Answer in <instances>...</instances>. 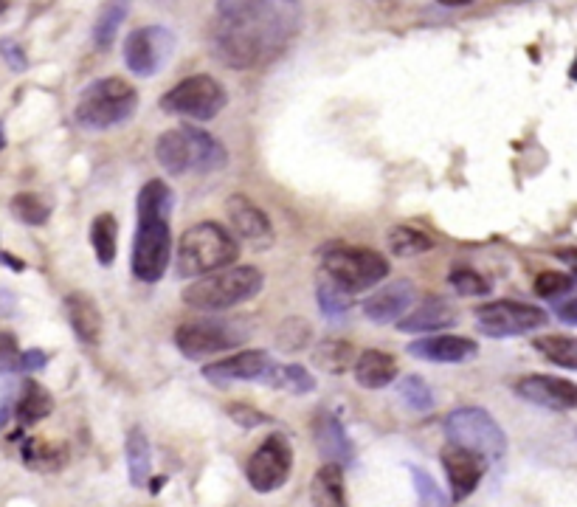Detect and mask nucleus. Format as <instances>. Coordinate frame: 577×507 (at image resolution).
I'll use <instances>...</instances> for the list:
<instances>
[{"mask_svg": "<svg viewBox=\"0 0 577 507\" xmlns=\"http://www.w3.org/2000/svg\"><path fill=\"white\" fill-rule=\"evenodd\" d=\"M397 395H400V400L409 406L411 412L426 415V412L434 409V395H431V389H428V384L420 375H406V378L397 384Z\"/></svg>", "mask_w": 577, "mask_h": 507, "instance_id": "nucleus-37", "label": "nucleus"}, {"mask_svg": "<svg viewBox=\"0 0 577 507\" xmlns=\"http://www.w3.org/2000/svg\"><path fill=\"white\" fill-rule=\"evenodd\" d=\"M175 54V34L167 26H141L124 40V65L136 77H155Z\"/></svg>", "mask_w": 577, "mask_h": 507, "instance_id": "nucleus-12", "label": "nucleus"}, {"mask_svg": "<svg viewBox=\"0 0 577 507\" xmlns=\"http://www.w3.org/2000/svg\"><path fill=\"white\" fill-rule=\"evenodd\" d=\"M12 415H15V403L9 398L0 400V431L6 429V423L12 420Z\"/></svg>", "mask_w": 577, "mask_h": 507, "instance_id": "nucleus-46", "label": "nucleus"}, {"mask_svg": "<svg viewBox=\"0 0 577 507\" xmlns=\"http://www.w3.org/2000/svg\"><path fill=\"white\" fill-rule=\"evenodd\" d=\"M409 355L431 364H465L479 355V344L465 336H428L411 341Z\"/></svg>", "mask_w": 577, "mask_h": 507, "instance_id": "nucleus-19", "label": "nucleus"}, {"mask_svg": "<svg viewBox=\"0 0 577 507\" xmlns=\"http://www.w3.org/2000/svg\"><path fill=\"white\" fill-rule=\"evenodd\" d=\"M313 338V327L304 322V319H285L282 327L276 330V344L288 353L304 350V344Z\"/></svg>", "mask_w": 577, "mask_h": 507, "instance_id": "nucleus-40", "label": "nucleus"}, {"mask_svg": "<svg viewBox=\"0 0 577 507\" xmlns=\"http://www.w3.org/2000/svg\"><path fill=\"white\" fill-rule=\"evenodd\" d=\"M138 110V91L122 77H105L91 82L79 93L74 119L85 130H110L130 122Z\"/></svg>", "mask_w": 577, "mask_h": 507, "instance_id": "nucleus-6", "label": "nucleus"}, {"mask_svg": "<svg viewBox=\"0 0 577 507\" xmlns=\"http://www.w3.org/2000/svg\"><path fill=\"white\" fill-rule=\"evenodd\" d=\"M3 147H6V130H3V122H0V153H3Z\"/></svg>", "mask_w": 577, "mask_h": 507, "instance_id": "nucleus-51", "label": "nucleus"}, {"mask_svg": "<svg viewBox=\"0 0 577 507\" xmlns=\"http://www.w3.org/2000/svg\"><path fill=\"white\" fill-rule=\"evenodd\" d=\"M532 288H535V293L541 299L555 302V299H563V296H569V293L575 291V279L569 277V274H558V271H544V274L535 277Z\"/></svg>", "mask_w": 577, "mask_h": 507, "instance_id": "nucleus-39", "label": "nucleus"}, {"mask_svg": "<svg viewBox=\"0 0 577 507\" xmlns=\"http://www.w3.org/2000/svg\"><path fill=\"white\" fill-rule=\"evenodd\" d=\"M228 105V93L220 79L209 74H195V77L181 79L175 88H169L161 96V110L172 116H183L192 122H212L217 113H223Z\"/></svg>", "mask_w": 577, "mask_h": 507, "instance_id": "nucleus-9", "label": "nucleus"}, {"mask_svg": "<svg viewBox=\"0 0 577 507\" xmlns=\"http://www.w3.org/2000/svg\"><path fill=\"white\" fill-rule=\"evenodd\" d=\"M271 367H274V358L265 350H240L223 361L203 367V378L217 386L237 384V381H262Z\"/></svg>", "mask_w": 577, "mask_h": 507, "instance_id": "nucleus-17", "label": "nucleus"}, {"mask_svg": "<svg viewBox=\"0 0 577 507\" xmlns=\"http://www.w3.org/2000/svg\"><path fill=\"white\" fill-rule=\"evenodd\" d=\"M532 347L552 361L555 367L577 369V341L572 336H541L532 341Z\"/></svg>", "mask_w": 577, "mask_h": 507, "instance_id": "nucleus-33", "label": "nucleus"}, {"mask_svg": "<svg viewBox=\"0 0 577 507\" xmlns=\"http://www.w3.org/2000/svg\"><path fill=\"white\" fill-rule=\"evenodd\" d=\"M352 375L364 389H386L395 384L397 358L383 350H364L352 361Z\"/></svg>", "mask_w": 577, "mask_h": 507, "instance_id": "nucleus-23", "label": "nucleus"}, {"mask_svg": "<svg viewBox=\"0 0 577 507\" xmlns=\"http://www.w3.org/2000/svg\"><path fill=\"white\" fill-rule=\"evenodd\" d=\"M417 302V288L409 279H397L389 282L378 291L372 293L364 302V316L375 324H392L397 319H403Z\"/></svg>", "mask_w": 577, "mask_h": 507, "instance_id": "nucleus-18", "label": "nucleus"}, {"mask_svg": "<svg viewBox=\"0 0 577 507\" xmlns=\"http://www.w3.org/2000/svg\"><path fill=\"white\" fill-rule=\"evenodd\" d=\"M3 9H6V0H0V12H3Z\"/></svg>", "mask_w": 577, "mask_h": 507, "instance_id": "nucleus-52", "label": "nucleus"}, {"mask_svg": "<svg viewBox=\"0 0 577 507\" xmlns=\"http://www.w3.org/2000/svg\"><path fill=\"white\" fill-rule=\"evenodd\" d=\"M48 353L43 350H26V353L15 355V364H12V372H40L46 369Z\"/></svg>", "mask_w": 577, "mask_h": 507, "instance_id": "nucleus-42", "label": "nucleus"}, {"mask_svg": "<svg viewBox=\"0 0 577 507\" xmlns=\"http://www.w3.org/2000/svg\"><path fill=\"white\" fill-rule=\"evenodd\" d=\"M248 327L234 319H195L183 322L175 330V347L181 350L183 358L200 361L209 355L226 353L248 341Z\"/></svg>", "mask_w": 577, "mask_h": 507, "instance_id": "nucleus-10", "label": "nucleus"}, {"mask_svg": "<svg viewBox=\"0 0 577 507\" xmlns=\"http://www.w3.org/2000/svg\"><path fill=\"white\" fill-rule=\"evenodd\" d=\"M0 54H3V60L9 62L12 71H23L26 68V57H23V51L15 43H0Z\"/></svg>", "mask_w": 577, "mask_h": 507, "instance_id": "nucleus-45", "label": "nucleus"}, {"mask_svg": "<svg viewBox=\"0 0 577 507\" xmlns=\"http://www.w3.org/2000/svg\"><path fill=\"white\" fill-rule=\"evenodd\" d=\"M451 288H454L459 296H487V293L493 291V282L485 277V274H479V271H473L468 265H456L454 271H451Z\"/></svg>", "mask_w": 577, "mask_h": 507, "instance_id": "nucleus-38", "label": "nucleus"}, {"mask_svg": "<svg viewBox=\"0 0 577 507\" xmlns=\"http://www.w3.org/2000/svg\"><path fill=\"white\" fill-rule=\"evenodd\" d=\"M411 485H414V493H417V507H456L451 502V496L442 491L437 485V479L431 477L428 471L417 468V465H409Z\"/></svg>", "mask_w": 577, "mask_h": 507, "instance_id": "nucleus-35", "label": "nucleus"}, {"mask_svg": "<svg viewBox=\"0 0 577 507\" xmlns=\"http://www.w3.org/2000/svg\"><path fill=\"white\" fill-rule=\"evenodd\" d=\"M0 265H6V268H15V271H23L26 265L20 260H15V257H9L6 251H0Z\"/></svg>", "mask_w": 577, "mask_h": 507, "instance_id": "nucleus-48", "label": "nucleus"}, {"mask_svg": "<svg viewBox=\"0 0 577 507\" xmlns=\"http://www.w3.org/2000/svg\"><path fill=\"white\" fill-rule=\"evenodd\" d=\"M442 468H445V477H448V488H451V502H465L485 477L487 462L473 454V451H465V448L451 446L442 448L440 454Z\"/></svg>", "mask_w": 577, "mask_h": 507, "instance_id": "nucleus-14", "label": "nucleus"}, {"mask_svg": "<svg viewBox=\"0 0 577 507\" xmlns=\"http://www.w3.org/2000/svg\"><path fill=\"white\" fill-rule=\"evenodd\" d=\"M124 454H127V471H130V482L136 488H147L152 474V448L147 434L141 426H133L124 443Z\"/></svg>", "mask_w": 577, "mask_h": 507, "instance_id": "nucleus-25", "label": "nucleus"}, {"mask_svg": "<svg viewBox=\"0 0 577 507\" xmlns=\"http://www.w3.org/2000/svg\"><path fill=\"white\" fill-rule=\"evenodd\" d=\"M316 296H319V308L327 319H341L352 308V293H347L335 279H330L324 271L316 279Z\"/></svg>", "mask_w": 577, "mask_h": 507, "instance_id": "nucleus-31", "label": "nucleus"}, {"mask_svg": "<svg viewBox=\"0 0 577 507\" xmlns=\"http://www.w3.org/2000/svg\"><path fill=\"white\" fill-rule=\"evenodd\" d=\"M310 502L313 507H350L347 505V482L344 468L324 462L310 482Z\"/></svg>", "mask_w": 577, "mask_h": 507, "instance_id": "nucleus-24", "label": "nucleus"}, {"mask_svg": "<svg viewBox=\"0 0 577 507\" xmlns=\"http://www.w3.org/2000/svg\"><path fill=\"white\" fill-rule=\"evenodd\" d=\"M293 471V446L285 434H271L262 446L251 454L245 465V479L257 493L279 491Z\"/></svg>", "mask_w": 577, "mask_h": 507, "instance_id": "nucleus-13", "label": "nucleus"}, {"mask_svg": "<svg viewBox=\"0 0 577 507\" xmlns=\"http://www.w3.org/2000/svg\"><path fill=\"white\" fill-rule=\"evenodd\" d=\"M17 355V341L9 333H0V372H12Z\"/></svg>", "mask_w": 577, "mask_h": 507, "instance_id": "nucleus-43", "label": "nucleus"}, {"mask_svg": "<svg viewBox=\"0 0 577 507\" xmlns=\"http://www.w3.org/2000/svg\"><path fill=\"white\" fill-rule=\"evenodd\" d=\"M15 310V299L9 293H0V316H9Z\"/></svg>", "mask_w": 577, "mask_h": 507, "instance_id": "nucleus-47", "label": "nucleus"}, {"mask_svg": "<svg viewBox=\"0 0 577 507\" xmlns=\"http://www.w3.org/2000/svg\"><path fill=\"white\" fill-rule=\"evenodd\" d=\"M259 384L279 389V392H290V395H310L316 389V378L302 364H274Z\"/></svg>", "mask_w": 577, "mask_h": 507, "instance_id": "nucleus-26", "label": "nucleus"}, {"mask_svg": "<svg viewBox=\"0 0 577 507\" xmlns=\"http://www.w3.org/2000/svg\"><path fill=\"white\" fill-rule=\"evenodd\" d=\"M577 299H572V293L569 296H563V299H555V313L561 316L563 324H569V327H575L577 324Z\"/></svg>", "mask_w": 577, "mask_h": 507, "instance_id": "nucleus-44", "label": "nucleus"}, {"mask_svg": "<svg viewBox=\"0 0 577 507\" xmlns=\"http://www.w3.org/2000/svg\"><path fill=\"white\" fill-rule=\"evenodd\" d=\"M9 209H12V215H15L20 223H26V226H43V223H48V217H51V203L40 198V195H34V192H20V195H15L12 203H9Z\"/></svg>", "mask_w": 577, "mask_h": 507, "instance_id": "nucleus-36", "label": "nucleus"}, {"mask_svg": "<svg viewBox=\"0 0 577 507\" xmlns=\"http://www.w3.org/2000/svg\"><path fill=\"white\" fill-rule=\"evenodd\" d=\"M228 417H231L234 423H240L243 429H254L259 423H268V415H262V412L245 406V403H231V406H228Z\"/></svg>", "mask_w": 577, "mask_h": 507, "instance_id": "nucleus-41", "label": "nucleus"}, {"mask_svg": "<svg viewBox=\"0 0 577 507\" xmlns=\"http://www.w3.org/2000/svg\"><path fill=\"white\" fill-rule=\"evenodd\" d=\"M91 246L96 254V262L110 268L116 262L119 251V223L113 215H96L91 223Z\"/></svg>", "mask_w": 577, "mask_h": 507, "instance_id": "nucleus-29", "label": "nucleus"}, {"mask_svg": "<svg viewBox=\"0 0 577 507\" xmlns=\"http://www.w3.org/2000/svg\"><path fill=\"white\" fill-rule=\"evenodd\" d=\"M513 389L518 398L544 406L549 412H572L577 406V386L555 375H524Z\"/></svg>", "mask_w": 577, "mask_h": 507, "instance_id": "nucleus-16", "label": "nucleus"}, {"mask_svg": "<svg viewBox=\"0 0 577 507\" xmlns=\"http://www.w3.org/2000/svg\"><path fill=\"white\" fill-rule=\"evenodd\" d=\"M262 288H265V274L259 268L237 265V268H223V271L195 279L183 291V302L195 310L220 313V310L237 308L248 299H254Z\"/></svg>", "mask_w": 577, "mask_h": 507, "instance_id": "nucleus-5", "label": "nucleus"}, {"mask_svg": "<svg viewBox=\"0 0 577 507\" xmlns=\"http://www.w3.org/2000/svg\"><path fill=\"white\" fill-rule=\"evenodd\" d=\"M240 0H217V12H226L231 6H237Z\"/></svg>", "mask_w": 577, "mask_h": 507, "instance_id": "nucleus-50", "label": "nucleus"}, {"mask_svg": "<svg viewBox=\"0 0 577 507\" xmlns=\"http://www.w3.org/2000/svg\"><path fill=\"white\" fill-rule=\"evenodd\" d=\"M313 434H316V448L324 457V462H333V465H352L355 460V448H352L347 429L341 426V420L330 412H321L313 423Z\"/></svg>", "mask_w": 577, "mask_h": 507, "instance_id": "nucleus-22", "label": "nucleus"}, {"mask_svg": "<svg viewBox=\"0 0 577 507\" xmlns=\"http://www.w3.org/2000/svg\"><path fill=\"white\" fill-rule=\"evenodd\" d=\"M127 15H130V0H105L102 12L96 17V26H93V43L99 51H107L116 43V34L122 29Z\"/></svg>", "mask_w": 577, "mask_h": 507, "instance_id": "nucleus-28", "label": "nucleus"}, {"mask_svg": "<svg viewBox=\"0 0 577 507\" xmlns=\"http://www.w3.org/2000/svg\"><path fill=\"white\" fill-rule=\"evenodd\" d=\"M437 3H442V6H451V9H456V6H468V3H473V0H437Z\"/></svg>", "mask_w": 577, "mask_h": 507, "instance_id": "nucleus-49", "label": "nucleus"}, {"mask_svg": "<svg viewBox=\"0 0 577 507\" xmlns=\"http://www.w3.org/2000/svg\"><path fill=\"white\" fill-rule=\"evenodd\" d=\"M240 257V240L214 220H203L183 231L175 271L181 279H195L223 271Z\"/></svg>", "mask_w": 577, "mask_h": 507, "instance_id": "nucleus-3", "label": "nucleus"}, {"mask_svg": "<svg viewBox=\"0 0 577 507\" xmlns=\"http://www.w3.org/2000/svg\"><path fill=\"white\" fill-rule=\"evenodd\" d=\"M226 215L231 223V234L240 237L254 248H268L274 243V223L259 209L257 203L245 195H231L226 200Z\"/></svg>", "mask_w": 577, "mask_h": 507, "instance_id": "nucleus-15", "label": "nucleus"}, {"mask_svg": "<svg viewBox=\"0 0 577 507\" xmlns=\"http://www.w3.org/2000/svg\"><path fill=\"white\" fill-rule=\"evenodd\" d=\"M321 271L355 296V293L372 291L389 277V260L372 248L338 246L321 257Z\"/></svg>", "mask_w": 577, "mask_h": 507, "instance_id": "nucleus-8", "label": "nucleus"}, {"mask_svg": "<svg viewBox=\"0 0 577 507\" xmlns=\"http://www.w3.org/2000/svg\"><path fill=\"white\" fill-rule=\"evenodd\" d=\"M155 158L172 175L217 172L228 164V150L212 133L200 130L195 124H183L161 133V139L155 144Z\"/></svg>", "mask_w": 577, "mask_h": 507, "instance_id": "nucleus-4", "label": "nucleus"}, {"mask_svg": "<svg viewBox=\"0 0 577 507\" xmlns=\"http://www.w3.org/2000/svg\"><path fill=\"white\" fill-rule=\"evenodd\" d=\"M54 412V398L48 395L46 386H40L37 381H26L23 384V395L15 403V415L20 417L23 426H34L40 420H46Z\"/></svg>", "mask_w": 577, "mask_h": 507, "instance_id": "nucleus-27", "label": "nucleus"}, {"mask_svg": "<svg viewBox=\"0 0 577 507\" xmlns=\"http://www.w3.org/2000/svg\"><path fill=\"white\" fill-rule=\"evenodd\" d=\"M23 462L31 471H60L65 465V448L46 440H26L23 443Z\"/></svg>", "mask_w": 577, "mask_h": 507, "instance_id": "nucleus-32", "label": "nucleus"}, {"mask_svg": "<svg viewBox=\"0 0 577 507\" xmlns=\"http://www.w3.org/2000/svg\"><path fill=\"white\" fill-rule=\"evenodd\" d=\"M456 322H459V313L451 302H445L440 296H426V299H417V308L409 310L395 324L403 333H437L445 327H454Z\"/></svg>", "mask_w": 577, "mask_h": 507, "instance_id": "nucleus-20", "label": "nucleus"}, {"mask_svg": "<svg viewBox=\"0 0 577 507\" xmlns=\"http://www.w3.org/2000/svg\"><path fill=\"white\" fill-rule=\"evenodd\" d=\"M302 29V0H240L220 12L212 29V54L237 68H265L279 60Z\"/></svg>", "mask_w": 577, "mask_h": 507, "instance_id": "nucleus-1", "label": "nucleus"}, {"mask_svg": "<svg viewBox=\"0 0 577 507\" xmlns=\"http://www.w3.org/2000/svg\"><path fill=\"white\" fill-rule=\"evenodd\" d=\"M386 240H389V251L395 257H417V254H426L434 248V240L426 231L411 229V226H395Z\"/></svg>", "mask_w": 577, "mask_h": 507, "instance_id": "nucleus-34", "label": "nucleus"}, {"mask_svg": "<svg viewBox=\"0 0 577 507\" xmlns=\"http://www.w3.org/2000/svg\"><path fill=\"white\" fill-rule=\"evenodd\" d=\"M62 308H65V316H68L76 338L82 344H88V347H99L102 333H105V319H102V310H99V305L93 302L91 296L82 291L68 293L62 299Z\"/></svg>", "mask_w": 577, "mask_h": 507, "instance_id": "nucleus-21", "label": "nucleus"}, {"mask_svg": "<svg viewBox=\"0 0 577 507\" xmlns=\"http://www.w3.org/2000/svg\"><path fill=\"white\" fill-rule=\"evenodd\" d=\"M172 209L175 195L164 181H147L138 192V226L133 240V277L158 282L172 262Z\"/></svg>", "mask_w": 577, "mask_h": 507, "instance_id": "nucleus-2", "label": "nucleus"}, {"mask_svg": "<svg viewBox=\"0 0 577 507\" xmlns=\"http://www.w3.org/2000/svg\"><path fill=\"white\" fill-rule=\"evenodd\" d=\"M352 361H355V347L344 338H327L313 350V364L324 372H333V375L350 372Z\"/></svg>", "mask_w": 577, "mask_h": 507, "instance_id": "nucleus-30", "label": "nucleus"}, {"mask_svg": "<svg viewBox=\"0 0 577 507\" xmlns=\"http://www.w3.org/2000/svg\"><path fill=\"white\" fill-rule=\"evenodd\" d=\"M445 434L451 446L479 454L485 462H502L507 454V434L496 417L479 406H462L445 417Z\"/></svg>", "mask_w": 577, "mask_h": 507, "instance_id": "nucleus-7", "label": "nucleus"}, {"mask_svg": "<svg viewBox=\"0 0 577 507\" xmlns=\"http://www.w3.org/2000/svg\"><path fill=\"white\" fill-rule=\"evenodd\" d=\"M479 333L487 338H513L527 336L532 330L547 324V313L527 302H513V299H499L487 302L473 310Z\"/></svg>", "mask_w": 577, "mask_h": 507, "instance_id": "nucleus-11", "label": "nucleus"}]
</instances>
